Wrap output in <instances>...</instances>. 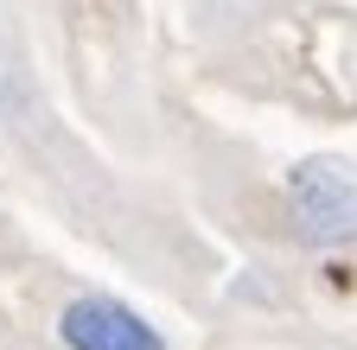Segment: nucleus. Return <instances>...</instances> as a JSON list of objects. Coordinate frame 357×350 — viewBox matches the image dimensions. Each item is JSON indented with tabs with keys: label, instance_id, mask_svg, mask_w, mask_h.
Returning <instances> with one entry per match:
<instances>
[{
	"label": "nucleus",
	"instance_id": "f257e3e1",
	"mask_svg": "<svg viewBox=\"0 0 357 350\" xmlns=\"http://www.w3.org/2000/svg\"><path fill=\"white\" fill-rule=\"evenodd\" d=\"M287 223L306 248L357 242V179L338 159H306L287 179Z\"/></svg>",
	"mask_w": 357,
	"mask_h": 350
},
{
	"label": "nucleus",
	"instance_id": "f03ea898",
	"mask_svg": "<svg viewBox=\"0 0 357 350\" xmlns=\"http://www.w3.org/2000/svg\"><path fill=\"white\" fill-rule=\"evenodd\" d=\"M58 337L64 350H166V337L134 312V305L109 299V293H83L58 312Z\"/></svg>",
	"mask_w": 357,
	"mask_h": 350
}]
</instances>
